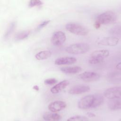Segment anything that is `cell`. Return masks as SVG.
Returning <instances> with one entry per match:
<instances>
[{"label":"cell","mask_w":121,"mask_h":121,"mask_svg":"<svg viewBox=\"0 0 121 121\" xmlns=\"http://www.w3.org/2000/svg\"><path fill=\"white\" fill-rule=\"evenodd\" d=\"M117 17L116 13L111 10H107L99 14L96 18L95 22L100 25L111 24L115 22Z\"/></svg>","instance_id":"6da1fadb"},{"label":"cell","mask_w":121,"mask_h":121,"mask_svg":"<svg viewBox=\"0 0 121 121\" xmlns=\"http://www.w3.org/2000/svg\"><path fill=\"white\" fill-rule=\"evenodd\" d=\"M90 45L87 43H75L69 45L65 48V51L72 54H81L89 51Z\"/></svg>","instance_id":"7a4b0ae2"},{"label":"cell","mask_w":121,"mask_h":121,"mask_svg":"<svg viewBox=\"0 0 121 121\" xmlns=\"http://www.w3.org/2000/svg\"><path fill=\"white\" fill-rule=\"evenodd\" d=\"M65 28L69 32L78 35L84 36L88 34V29L85 26L74 22H71L67 24Z\"/></svg>","instance_id":"3957f363"},{"label":"cell","mask_w":121,"mask_h":121,"mask_svg":"<svg viewBox=\"0 0 121 121\" xmlns=\"http://www.w3.org/2000/svg\"><path fill=\"white\" fill-rule=\"evenodd\" d=\"M110 54L108 50L106 49L99 50L93 52L90 55L88 62L91 64H96L102 62Z\"/></svg>","instance_id":"277c9868"},{"label":"cell","mask_w":121,"mask_h":121,"mask_svg":"<svg viewBox=\"0 0 121 121\" xmlns=\"http://www.w3.org/2000/svg\"><path fill=\"white\" fill-rule=\"evenodd\" d=\"M94 101V95H88L82 97L78 102V108L82 110L92 109Z\"/></svg>","instance_id":"5b68a950"},{"label":"cell","mask_w":121,"mask_h":121,"mask_svg":"<svg viewBox=\"0 0 121 121\" xmlns=\"http://www.w3.org/2000/svg\"><path fill=\"white\" fill-rule=\"evenodd\" d=\"M121 91V89L120 86L110 87L104 92L103 95L110 100L120 99Z\"/></svg>","instance_id":"8992f818"},{"label":"cell","mask_w":121,"mask_h":121,"mask_svg":"<svg viewBox=\"0 0 121 121\" xmlns=\"http://www.w3.org/2000/svg\"><path fill=\"white\" fill-rule=\"evenodd\" d=\"M79 78L83 81L86 82H95L100 79V75L96 72L87 71L80 74Z\"/></svg>","instance_id":"52a82bcc"},{"label":"cell","mask_w":121,"mask_h":121,"mask_svg":"<svg viewBox=\"0 0 121 121\" xmlns=\"http://www.w3.org/2000/svg\"><path fill=\"white\" fill-rule=\"evenodd\" d=\"M66 40L65 34L61 31H56L53 33L51 37L52 43L56 46L62 45Z\"/></svg>","instance_id":"ba28073f"},{"label":"cell","mask_w":121,"mask_h":121,"mask_svg":"<svg viewBox=\"0 0 121 121\" xmlns=\"http://www.w3.org/2000/svg\"><path fill=\"white\" fill-rule=\"evenodd\" d=\"M90 89V86L88 85L80 84L73 86L69 88L68 92L71 95H79L88 92Z\"/></svg>","instance_id":"9c48e42d"},{"label":"cell","mask_w":121,"mask_h":121,"mask_svg":"<svg viewBox=\"0 0 121 121\" xmlns=\"http://www.w3.org/2000/svg\"><path fill=\"white\" fill-rule=\"evenodd\" d=\"M119 39L113 36H107L103 37L98 42V44L107 46H114L119 43Z\"/></svg>","instance_id":"30bf717a"},{"label":"cell","mask_w":121,"mask_h":121,"mask_svg":"<svg viewBox=\"0 0 121 121\" xmlns=\"http://www.w3.org/2000/svg\"><path fill=\"white\" fill-rule=\"evenodd\" d=\"M66 103L62 101H55L50 103L48 106V108L52 112H58L62 111L66 108Z\"/></svg>","instance_id":"8fae6325"},{"label":"cell","mask_w":121,"mask_h":121,"mask_svg":"<svg viewBox=\"0 0 121 121\" xmlns=\"http://www.w3.org/2000/svg\"><path fill=\"white\" fill-rule=\"evenodd\" d=\"M77 59L73 57H63L56 59L54 63L57 65L72 64L77 62Z\"/></svg>","instance_id":"7c38bea8"},{"label":"cell","mask_w":121,"mask_h":121,"mask_svg":"<svg viewBox=\"0 0 121 121\" xmlns=\"http://www.w3.org/2000/svg\"><path fill=\"white\" fill-rule=\"evenodd\" d=\"M69 82L67 80H64L56 84L55 86L51 88V92L52 94H57L60 92L63 89L65 88L69 85Z\"/></svg>","instance_id":"4fadbf2b"},{"label":"cell","mask_w":121,"mask_h":121,"mask_svg":"<svg viewBox=\"0 0 121 121\" xmlns=\"http://www.w3.org/2000/svg\"><path fill=\"white\" fill-rule=\"evenodd\" d=\"M109 109L111 111H118L121 109V101L120 99H111L109 101L107 104Z\"/></svg>","instance_id":"5bb4252c"},{"label":"cell","mask_w":121,"mask_h":121,"mask_svg":"<svg viewBox=\"0 0 121 121\" xmlns=\"http://www.w3.org/2000/svg\"><path fill=\"white\" fill-rule=\"evenodd\" d=\"M61 71L66 74H76L80 72L82 68L79 66H72V67H62L60 69Z\"/></svg>","instance_id":"9a60e30c"},{"label":"cell","mask_w":121,"mask_h":121,"mask_svg":"<svg viewBox=\"0 0 121 121\" xmlns=\"http://www.w3.org/2000/svg\"><path fill=\"white\" fill-rule=\"evenodd\" d=\"M43 118L44 120L47 121H59L61 119V116L60 114L52 112H45L43 115Z\"/></svg>","instance_id":"2e32d148"},{"label":"cell","mask_w":121,"mask_h":121,"mask_svg":"<svg viewBox=\"0 0 121 121\" xmlns=\"http://www.w3.org/2000/svg\"><path fill=\"white\" fill-rule=\"evenodd\" d=\"M108 81L112 83H118L121 82V73L120 72H112L108 76Z\"/></svg>","instance_id":"e0dca14e"},{"label":"cell","mask_w":121,"mask_h":121,"mask_svg":"<svg viewBox=\"0 0 121 121\" xmlns=\"http://www.w3.org/2000/svg\"><path fill=\"white\" fill-rule=\"evenodd\" d=\"M52 52L49 50H44L38 52L35 55V58L38 60H43L50 58L52 55Z\"/></svg>","instance_id":"ac0fdd59"},{"label":"cell","mask_w":121,"mask_h":121,"mask_svg":"<svg viewBox=\"0 0 121 121\" xmlns=\"http://www.w3.org/2000/svg\"><path fill=\"white\" fill-rule=\"evenodd\" d=\"M104 100V96L99 94H94V101L93 104V108H96L101 105Z\"/></svg>","instance_id":"d6986e66"},{"label":"cell","mask_w":121,"mask_h":121,"mask_svg":"<svg viewBox=\"0 0 121 121\" xmlns=\"http://www.w3.org/2000/svg\"><path fill=\"white\" fill-rule=\"evenodd\" d=\"M109 33L111 36L116 37L119 39L121 37V26L120 25L114 26L109 30Z\"/></svg>","instance_id":"ffe728a7"},{"label":"cell","mask_w":121,"mask_h":121,"mask_svg":"<svg viewBox=\"0 0 121 121\" xmlns=\"http://www.w3.org/2000/svg\"><path fill=\"white\" fill-rule=\"evenodd\" d=\"M30 35L29 31H23L17 33L14 37L16 41H20L27 38Z\"/></svg>","instance_id":"44dd1931"},{"label":"cell","mask_w":121,"mask_h":121,"mask_svg":"<svg viewBox=\"0 0 121 121\" xmlns=\"http://www.w3.org/2000/svg\"><path fill=\"white\" fill-rule=\"evenodd\" d=\"M16 26V22H12L9 24V26L6 29V31L5 33L4 37L5 38H7L8 37L13 33Z\"/></svg>","instance_id":"7402d4cb"},{"label":"cell","mask_w":121,"mask_h":121,"mask_svg":"<svg viewBox=\"0 0 121 121\" xmlns=\"http://www.w3.org/2000/svg\"><path fill=\"white\" fill-rule=\"evenodd\" d=\"M88 118L85 116L82 115H74L69 117L67 119V121H85L88 120Z\"/></svg>","instance_id":"603a6c76"},{"label":"cell","mask_w":121,"mask_h":121,"mask_svg":"<svg viewBox=\"0 0 121 121\" xmlns=\"http://www.w3.org/2000/svg\"><path fill=\"white\" fill-rule=\"evenodd\" d=\"M43 3L42 1L39 0H32L29 1L28 3V6L29 7H34L40 6L43 5Z\"/></svg>","instance_id":"cb8c5ba5"},{"label":"cell","mask_w":121,"mask_h":121,"mask_svg":"<svg viewBox=\"0 0 121 121\" xmlns=\"http://www.w3.org/2000/svg\"><path fill=\"white\" fill-rule=\"evenodd\" d=\"M57 82H58V81L56 78H50L46 79L44 81V83L45 85H52L57 83Z\"/></svg>","instance_id":"d4e9b609"},{"label":"cell","mask_w":121,"mask_h":121,"mask_svg":"<svg viewBox=\"0 0 121 121\" xmlns=\"http://www.w3.org/2000/svg\"><path fill=\"white\" fill-rule=\"evenodd\" d=\"M50 22V20H44L43 22H42V23H41L37 26V29L38 30H40L43 28L44 27L46 26Z\"/></svg>","instance_id":"484cf974"},{"label":"cell","mask_w":121,"mask_h":121,"mask_svg":"<svg viewBox=\"0 0 121 121\" xmlns=\"http://www.w3.org/2000/svg\"><path fill=\"white\" fill-rule=\"evenodd\" d=\"M86 114L88 117H94L95 116V115L92 112H87Z\"/></svg>","instance_id":"4316f807"},{"label":"cell","mask_w":121,"mask_h":121,"mask_svg":"<svg viewBox=\"0 0 121 121\" xmlns=\"http://www.w3.org/2000/svg\"><path fill=\"white\" fill-rule=\"evenodd\" d=\"M121 62H119L118 63L117 65H116V68L117 69H118L119 70H120L121 69Z\"/></svg>","instance_id":"83f0119b"},{"label":"cell","mask_w":121,"mask_h":121,"mask_svg":"<svg viewBox=\"0 0 121 121\" xmlns=\"http://www.w3.org/2000/svg\"><path fill=\"white\" fill-rule=\"evenodd\" d=\"M33 88H34L35 90H36V91H38V90H39V87H38V86H37V85H35V86H33Z\"/></svg>","instance_id":"f1b7e54d"}]
</instances>
